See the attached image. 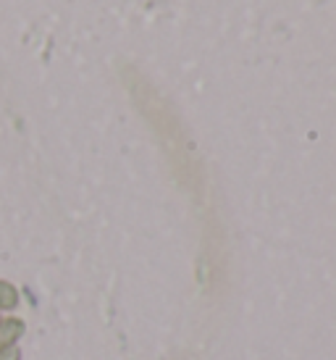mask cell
<instances>
[{"label": "cell", "instance_id": "obj_1", "mask_svg": "<svg viewBox=\"0 0 336 360\" xmlns=\"http://www.w3.org/2000/svg\"><path fill=\"white\" fill-rule=\"evenodd\" d=\"M24 331H27V323L19 316H0V355L16 350Z\"/></svg>", "mask_w": 336, "mask_h": 360}, {"label": "cell", "instance_id": "obj_2", "mask_svg": "<svg viewBox=\"0 0 336 360\" xmlns=\"http://www.w3.org/2000/svg\"><path fill=\"white\" fill-rule=\"evenodd\" d=\"M19 308V290L11 281L0 279V316H11Z\"/></svg>", "mask_w": 336, "mask_h": 360}, {"label": "cell", "instance_id": "obj_3", "mask_svg": "<svg viewBox=\"0 0 336 360\" xmlns=\"http://www.w3.org/2000/svg\"><path fill=\"white\" fill-rule=\"evenodd\" d=\"M0 360H21L19 347H16V350H11V352H6V355H0Z\"/></svg>", "mask_w": 336, "mask_h": 360}]
</instances>
